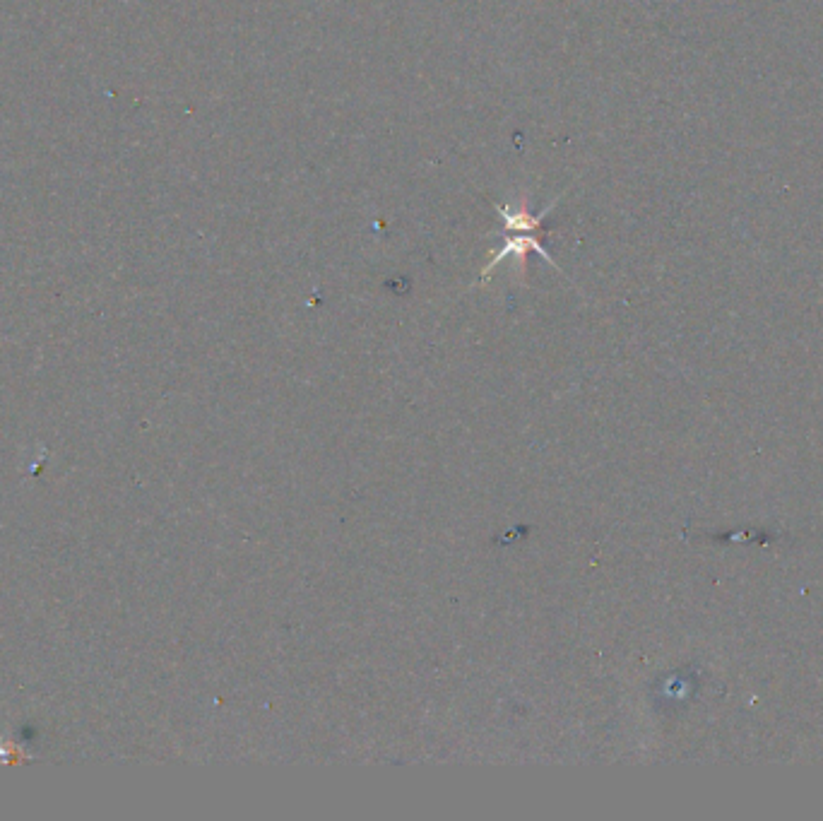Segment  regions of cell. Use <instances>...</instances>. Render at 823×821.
Wrapping results in <instances>:
<instances>
[{"label": "cell", "instance_id": "1", "mask_svg": "<svg viewBox=\"0 0 823 821\" xmlns=\"http://www.w3.org/2000/svg\"><path fill=\"white\" fill-rule=\"evenodd\" d=\"M506 234L508 236L503 239V246L499 248V251H494V256H491L489 263L484 265L482 280H487L491 270H494L496 265L503 261V258H515V263H518V273L523 275L525 273V261H528V251H535L537 256H542L544 261L556 268V263L552 261V256L547 253V248H544L540 241L535 239V236H532V234H515V232H506Z\"/></svg>", "mask_w": 823, "mask_h": 821}, {"label": "cell", "instance_id": "2", "mask_svg": "<svg viewBox=\"0 0 823 821\" xmlns=\"http://www.w3.org/2000/svg\"><path fill=\"white\" fill-rule=\"evenodd\" d=\"M561 196L554 200V203H549L547 208H544L540 215H532L528 210V198H520L515 205H496V210H499L501 220H503V229L506 232H515V234H532L537 232V229L542 227V222L547 220V215L556 208V203H559Z\"/></svg>", "mask_w": 823, "mask_h": 821}]
</instances>
